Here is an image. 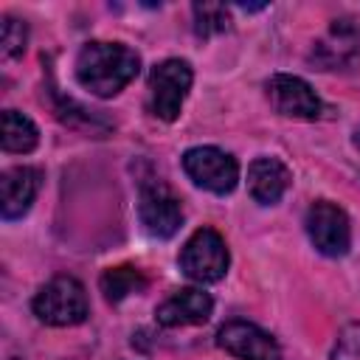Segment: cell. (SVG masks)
<instances>
[{"label": "cell", "mask_w": 360, "mask_h": 360, "mask_svg": "<svg viewBox=\"0 0 360 360\" xmlns=\"http://www.w3.org/2000/svg\"><path fill=\"white\" fill-rule=\"evenodd\" d=\"M309 59L321 70L352 68L360 59V25L349 17H340L329 25V31L315 42Z\"/></svg>", "instance_id": "cell-8"}, {"label": "cell", "mask_w": 360, "mask_h": 360, "mask_svg": "<svg viewBox=\"0 0 360 360\" xmlns=\"http://www.w3.org/2000/svg\"><path fill=\"white\" fill-rule=\"evenodd\" d=\"M141 70L138 53L124 42H87L76 56V79L98 98L121 93Z\"/></svg>", "instance_id": "cell-1"}, {"label": "cell", "mask_w": 360, "mask_h": 360, "mask_svg": "<svg viewBox=\"0 0 360 360\" xmlns=\"http://www.w3.org/2000/svg\"><path fill=\"white\" fill-rule=\"evenodd\" d=\"M34 315L48 326H76L87 318V292L73 276H53L34 295Z\"/></svg>", "instance_id": "cell-2"}, {"label": "cell", "mask_w": 360, "mask_h": 360, "mask_svg": "<svg viewBox=\"0 0 360 360\" xmlns=\"http://www.w3.org/2000/svg\"><path fill=\"white\" fill-rule=\"evenodd\" d=\"M186 174L211 194H231L239 183V163L217 146H194L183 155Z\"/></svg>", "instance_id": "cell-5"}, {"label": "cell", "mask_w": 360, "mask_h": 360, "mask_svg": "<svg viewBox=\"0 0 360 360\" xmlns=\"http://www.w3.org/2000/svg\"><path fill=\"white\" fill-rule=\"evenodd\" d=\"M292 174L290 169L278 160V158H256L248 166V191L256 202L262 205H273L284 197V191L290 188Z\"/></svg>", "instance_id": "cell-13"}, {"label": "cell", "mask_w": 360, "mask_h": 360, "mask_svg": "<svg viewBox=\"0 0 360 360\" xmlns=\"http://www.w3.org/2000/svg\"><path fill=\"white\" fill-rule=\"evenodd\" d=\"M304 225H307V236L318 253H323L329 259L346 256V250L352 245V228H349V217L340 205H335L329 200L312 202Z\"/></svg>", "instance_id": "cell-6"}, {"label": "cell", "mask_w": 360, "mask_h": 360, "mask_svg": "<svg viewBox=\"0 0 360 360\" xmlns=\"http://www.w3.org/2000/svg\"><path fill=\"white\" fill-rule=\"evenodd\" d=\"M42 186V172L34 166H14L0 177V211L6 219L22 217Z\"/></svg>", "instance_id": "cell-12"}, {"label": "cell", "mask_w": 360, "mask_h": 360, "mask_svg": "<svg viewBox=\"0 0 360 360\" xmlns=\"http://www.w3.org/2000/svg\"><path fill=\"white\" fill-rule=\"evenodd\" d=\"M194 73L186 59H166L149 73V110L160 121H174L191 90Z\"/></svg>", "instance_id": "cell-3"}, {"label": "cell", "mask_w": 360, "mask_h": 360, "mask_svg": "<svg viewBox=\"0 0 360 360\" xmlns=\"http://www.w3.org/2000/svg\"><path fill=\"white\" fill-rule=\"evenodd\" d=\"M211 309H214V301L205 290L200 287H183L177 292H172L158 309H155V318L160 326H197V323H205L211 318Z\"/></svg>", "instance_id": "cell-11"}, {"label": "cell", "mask_w": 360, "mask_h": 360, "mask_svg": "<svg viewBox=\"0 0 360 360\" xmlns=\"http://www.w3.org/2000/svg\"><path fill=\"white\" fill-rule=\"evenodd\" d=\"M332 360H360V323H346L338 332Z\"/></svg>", "instance_id": "cell-18"}, {"label": "cell", "mask_w": 360, "mask_h": 360, "mask_svg": "<svg viewBox=\"0 0 360 360\" xmlns=\"http://www.w3.org/2000/svg\"><path fill=\"white\" fill-rule=\"evenodd\" d=\"M354 143H357V146H360V129H357V135H354Z\"/></svg>", "instance_id": "cell-19"}, {"label": "cell", "mask_w": 360, "mask_h": 360, "mask_svg": "<svg viewBox=\"0 0 360 360\" xmlns=\"http://www.w3.org/2000/svg\"><path fill=\"white\" fill-rule=\"evenodd\" d=\"M267 98H270V107L278 115H287V118L312 121V118L321 115V98L315 96V90L304 79L290 76V73L270 76V82H267Z\"/></svg>", "instance_id": "cell-9"}, {"label": "cell", "mask_w": 360, "mask_h": 360, "mask_svg": "<svg viewBox=\"0 0 360 360\" xmlns=\"http://www.w3.org/2000/svg\"><path fill=\"white\" fill-rule=\"evenodd\" d=\"M37 143H39V129H37V124H34L28 115L17 112V110H3V115H0V146H3L6 152H20V155H25V152H31Z\"/></svg>", "instance_id": "cell-14"}, {"label": "cell", "mask_w": 360, "mask_h": 360, "mask_svg": "<svg viewBox=\"0 0 360 360\" xmlns=\"http://www.w3.org/2000/svg\"><path fill=\"white\" fill-rule=\"evenodd\" d=\"M177 262H180V270L188 278H194L200 284H211V281H219L228 273L231 259H228L225 239L214 228H200L186 239Z\"/></svg>", "instance_id": "cell-4"}, {"label": "cell", "mask_w": 360, "mask_h": 360, "mask_svg": "<svg viewBox=\"0 0 360 360\" xmlns=\"http://www.w3.org/2000/svg\"><path fill=\"white\" fill-rule=\"evenodd\" d=\"M191 14H194V31L200 37H214L231 28V14L222 3H194Z\"/></svg>", "instance_id": "cell-16"}, {"label": "cell", "mask_w": 360, "mask_h": 360, "mask_svg": "<svg viewBox=\"0 0 360 360\" xmlns=\"http://www.w3.org/2000/svg\"><path fill=\"white\" fill-rule=\"evenodd\" d=\"M98 287H101V292H104V298H107L110 304H118V301H124L127 295L141 292V290L146 287V278H143V273H141L138 267H132V264H118V267H110V270L101 273Z\"/></svg>", "instance_id": "cell-15"}, {"label": "cell", "mask_w": 360, "mask_h": 360, "mask_svg": "<svg viewBox=\"0 0 360 360\" xmlns=\"http://www.w3.org/2000/svg\"><path fill=\"white\" fill-rule=\"evenodd\" d=\"M138 217H141V225L146 228L149 236L169 239L183 225V205L169 191V186H163L160 180H149V183H141Z\"/></svg>", "instance_id": "cell-7"}, {"label": "cell", "mask_w": 360, "mask_h": 360, "mask_svg": "<svg viewBox=\"0 0 360 360\" xmlns=\"http://www.w3.org/2000/svg\"><path fill=\"white\" fill-rule=\"evenodd\" d=\"M28 42V28L25 22H20L17 17H3V28H0V53L3 59H14L25 51Z\"/></svg>", "instance_id": "cell-17"}, {"label": "cell", "mask_w": 360, "mask_h": 360, "mask_svg": "<svg viewBox=\"0 0 360 360\" xmlns=\"http://www.w3.org/2000/svg\"><path fill=\"white\" fill-rule=\"evenodd\" d=\"M217 343L239 360H281L278 343L264 329L248 321H228L225 326H219Z\"/></svg>", "instance_id": "cell-10"}]
</instances>
